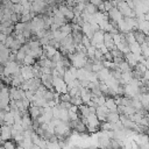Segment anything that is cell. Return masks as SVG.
Returning <instances> with one entry per match:
<instances>
[{
  "instance_id": "cell-3",
  "label": "cell",
  "mask_w": 149,
  "mask_h": 149,
  "mask_svg": "<svg viewBox=\"0 0 149 149\" xmlns=\"http://www.w3.org/2000/svg\"><path fill=\"white\" fill-rule=\"evenodd\" d=\"M108 13V16H109V20H114V21H116L118 23L119 22H121L123 19H125V16L121 14V12L119 10V8L116 7V6H114L109 12H107Z\"/></svg>"
},
{
  "instance_id": "cell-4",
  "label": "cell",
  "mask_w": 149,
  "mask_h": 149,
  "mask_svg": "<svg viewBox=\"0 0 149 149\" xmlns=\"http://www.w3.org/2000/svg\"><path fill=\"white\" fill-rule=\"evenodd\" d=\"M133 31V34H134V37H135V41L139 43V44H143V43H146L147 42V34L144 33V31H142V30H140V29H134V30H132Z\"/></svg>"
},
{
  "instance_id": "cell-17",
  "label": "cell",
  "mask_w": 149,
  "mask_h": 149,
  "mask_svg": "<svg viewBox=\"0 0 149 149\" xmlns=\"http://www.w3.org/2000/svg\"><path fill=\"white\" fill-rule=\"evenodd\" d=\"M23 9H24V7L21 3H14V6H13V12L16 14H22Z\"/></svg>"
},
{
  "instance_id": "cell-9",
  "label": "cell",
  "mask_w": 149,
  "mask_h": 149,
  "mask_svg": "<svg viewBox=\"0 0 149 149\" xmlns=\"http://www.w3.org/2000/svg\"><path fill=\"white\" fill-rule=\"evenodd\" d=\"M85 12H87V13L91 14V15H95L97 13H99V8H98V6L93 5L92 2H86Z\"/></svg>"
},
{
  "instance_id": "cell-23",
  "label": "cell",
  "mask_w": 149,
  "mask_h": 149,
  "mask_svg": "<svg viewBox=\"0 0 149 149\" xmlns=\"http://www.w3.org/2000/svg\"><path fill=\"white\" fill-rule=\"evenodd\" d=\"M0 149H5V147H3V146H1V148H0Z\"/></svg>"
},
{
  "instance_id": "cell-12",
  "label": "cell",
  "mask_w": 149,
  "mask_h": 149,
  "mask_svg": "<svg viewBox=\"0 0 149 149\" xmlns=\"http://www.w3.org/2000/svg\"><path fill=\"white\" fill-rule=\"evenodd\" d=\"M22 45H23V44H22L21 42H19V41H16V40H15V41L12 43V45L9 47V49L12 50V52H15V54H16V52L22 48Z\"/></svg>"
},
{
  "instance_id": "cell-24",
  "label": "cell",
  "mask_w": 149,
  "mask_h": 149,
  "mask_svg": "<svg viewBox=\"0 0 149 149\" xmlns=\"http://www.w3.org/2000/svg\"><path fill=\"white\" fill-rule=\"evenodd\" d=\"M108 149H112V148H108Z\"/></svg>"
},
{
  "instance_id": "cell-1",
  "label": "cell",
  "mask_w": 149,
  "mask_h": 149,
  "mask_svg": "<svg viewBox=\"0 0 149 149\" xmlns=\"http://www.w3.org/2000/svg\"><path fill=\"white\" fill-rule=\"evenodd\" d=\"M10 54H12V50H10L8 47H6L3 43H1V45H0V58H1V65H5V64L8 62Z\"/></svg>"
},
{
  "instance_id": "cell-8",
  "label": "cell",
  "mask_w": 149,
  "mask_h": 149,
  "mask_svg": "<svg viewBox=\"0 0 149 149\" xmlns=\"http://www.w3.org/2000/svg\"><path fill=\"white\" fill-rule=\"evenodd\" d=\"M105 106L109 111H112V112H118V105L115 104V100L112 97H106V104H105Z\"/></svg>"
},
{
  "instance_id": "cell-22",
  "label": "cell",
  "mask_w": 149,
  "mask_h": 149,
  "mask_svg": "<svg viewBox=\"0 0 149 149\" xmlns=\"http://www.w3.org/2000/svg\"><path fill=\"white\" fill-rule=\"evenodd\" d=\"M144 20H147V21H148V22H149V12H148V13H146V14H144Z\"/></svg>"
},
{
  "instance_id": "cell-16",
  "label": "cell",
  "mask_w": 149,
  "mask_h": 149,
  "mask_svg": "<svg viewBox=\"0 0 149 149\" xmlns=\"http://www.w3.org/2000/svg\"><path fill=\"white\" fill-rule=\"evenodd\" d=\"M2 146L5 147V149H16V147H15V141H12V140H8V141L3 142Z\"/></svg>"
},
{
  "instance_id": "cell-2",
  "label": "cell",
  "mask_w": 149,
  "mask_h": 149,
  "mask_svg": "<svg viewBox=\"0 0 149 149\" xmlns=\"http://www.w3.org/2000/svg\"><path fill=\"white\" fill-rule=\"evenodd\" d=\"M12 126L8 125H1V142H6L8 140H12Z\"/></svg>"
},
{
  "instance_id": "cell-19",
  "label": "cell",
  "mask_w": 149,
  "mask_h": 149,
  "mask_svg": "<svg viewBox=\"0 0 149 149\" xmlns=\"http://www.w3.org/2000/svg\"><path fill=\"white\" fill-rule=\"evenodd\" d=\"M105 61L114 62V57H113V55H112V52H111V51H108V52H106V54H105Z\"/></svg>"
},
{
  "instance_id": "cell-18",
  "label": "cell",
  "mask_w": 149,
  "mask_h": 149,
  "mask_svg": "<svg viewBox=\"0 0 149 149\" xmlns=\"http://www.w3.org/2000/svg\"><path fill=\"white\" fill-rule=\"evenodd\" d=\"M14 41H15V37H14V36H13V35H8V36H7V38H6V41H5V43H3V44H5V45H6V47H8V48H9V47H10V45H12V43H13V42H14Z\"/></svg>"
},
{
  "instance_id": "cell-6",
  "label": "cell",
  "mask_w": 149,
  "mask_h": 149,
  "mask_svg": "<svg viewBox=\"0 0 149 149\" xmlns=\"http://www.w3.org/2000/svg\"><path fill=\"white\" fill-rule=\"evenodd\" d=\"M21 74L26 80L34 78L35 76H34V71H33V65H23L21 68Z\"/></svg>"
},
{
  "instance_id": "cell-20",
  "label": "cell",
  "mask_w": 149,
  "mask_h": 149,
  "mask_svg": "<svg viewBox=\"0 0 149 149\" xmlns=\"http://www.w3.org/2000/svg\"><path fill=\"white\" fill-rule=\"evenodd\" d=\"M45 2L50 6H54V7H58V3H57V0H45Z\"/></svg>"
},
{
  "instance_id": "cell-7",
  "label": "cell",
  "mask_w": 149,
  "mask_h": 149,
  "mask_svg": "<svg viewBox=\"0 0 149 149\" xmlns=\"http://www.w3.org/2000/svg\"><path fill=\"white\" fill-rule=\"evenodd\" d=\"M104 35H105V31L101 30V29L98 30V31H95L94 35H93V38L91 40L92 45H95L98 43H104Z\"/></svg>"
},
{
  "instance_id": "cell-15",
  "label": "cell",
  "mask_w": 149,
  "mask_h": 149,
  "mask_svg": "<svg viewBox=\"0 0 149 149\" xmlns=\"http://www.w3.org/2000/svg\"><path fill=\"white\" fill-rule=\"evenodd\" d=\"M71 95L69 93H61L59 94V101H63V102H71Z\"/></svg>"
},
{
  "instance_id": "cell-10",
  "label": "cell",
  "mask_w": 149,
  "mask_h": 149,
  "mask_svg": "<svg viewBox=\"0 0 149 149\" xmlns=\"http://www.w3.org/2000/svg\"><path fill=\"white\" fill-rule=\"evenodd\" d=\"M119 120H120V114L118 112H112V111L108 112V114H107V121H109L112 123H115Z\"/></svg>"
},
{
  "instance_id": "cell-11",
  "label": "cell",
  "mask_w": 149,
  "mask_h": 149,
  "mask_svg": "<svg viewBox=\"0 0 149 149\" xmlns=\"http://www.w3.org/2000/svg\"><path fill=\"white\" fill-rule=\"evenodd\" d=\"M114 129V123L109 122V121H102L100 123V130L101 132H108V130H113Z\"/></svg>"
},
{
  "instance_id": "cell-13",
  "label": "cell",
  "mask_w": 149,
  "mask_h": 149,
  "mask_svg": "<svg viewBox=\"0 0 149 149\" xmlns=\"http://www.w3.org/2000/svg\"><path fill=\"white\" fill-rule=\"evenodd\" d=\"M95 102H97V105L98 106H104L105 104H106V95H100V97H93L92 98Z\"/></svg>"
},
{
  "instance_id": "cell-5",
  "label": "cell",
  "mask_w": 149,
  "mask_h": 149,
  "mask_svg": "<svg viewBox=\"0 0 149 149\" xmlns=\"http://www.w3.org/2000/svg\"><path fill=\"white\" fill-rule=\"evenodd\" d=\"M108 112H109V109L104 105V106H98L97 107L95 114H97L98 119L102 122V121H107V114H108Z\"/></svg>"
},
{
  "instance_id": "cell-14",
  "label": "cell",
  "mask_w": 149,
  "mask_h": 149,
  "mask_svg": "<svg viewBox=\"0 0 149 149\" xmlns=\"http://www.w3.org/2000/svg\"><path fill=\"white\" fill-rule=\"evenodd\" d=\"M71 104L72 105H76V106H80V105H83L84 102H83V99H81V97L80 95H76V97H72L71 98Z\"/></svg>"
},
{
  "instance_id": "cell-21",
  "label": "cell",
  "mask_w": 149,
  "mask_h": 149,
  "mask_svg": "<svg viewBox=\"0 0 149 149\" xmlns=\"http://www.w3.org/2000/svg\"><path fill=\"white\" fill-rule=\"evenodd\" d=\"M7 36H8V35H6L5 33H1V35H0V41H1V43H5Z\"/></svg>"
}]
</instances>
